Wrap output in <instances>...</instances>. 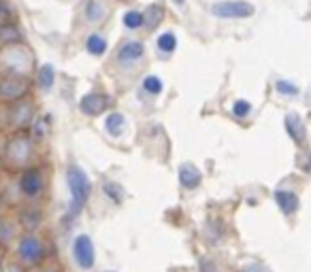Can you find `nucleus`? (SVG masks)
<instances>
[{"label": "nucleus", "mask_w": 311, "mask_h": 272, "mask_svg": "<svg viewBox=\"0 0 311 272\" xmlns=\"http://www.w3.org/2000/svg\"><path fill=\"white\" fill-rule=\"evenodd\" d=\"M66 183H68V192H70V206H68V219H75L77 215L86 206L92 185L88 175L83 173L79 166H68L66 170Z\"/></svg>", "instance_id": "obj_1"}, {"label": "nucleus", "mask_w": 311, "mask_h": 272, "mask_svg": "<svg viewBox=\"0 0 311 272\" xmlns=\"http://www.w3.org/2000/svg\"><path fill=\"white\" fill-rule=\"evenodd\" d=\"M211 13L220 19H245L256 13V7L245 0H226V3H216L211 7Z\"/></svg>", "instance_id": "obj_2"}, {"label": "nucleus", "mask_w": 311, "mask_h": 272, "mask_svg": "<svg viewBox=\"0 0 311 272\" xmlns=\"http://www.w3.org/2000/svg\"><path fill=\"white\" fill-rule=\"evenodd\" d=\"M17 253H20V260H22L24 264L36 266V264L43 262V257H45V245H43V242H41L36 236L26 234L24 238H20Z\"/></svg>", "instance_id": "obj_3"}, {"label": "nucleus", "mask_w": 311, "mask_h": 272, "mask_svg": "<svg viewBox=\"0 0 311 272\" xmlns=\"http://www.w3.org/2000/svg\"><path fill=\"white\" fill-rule=\"evenodd\" d=\"M73 257H75V262L81 270H90L96 262V249H94V242L90 236L86 234H81L75 238L73 242Z\"/></svg>", "instance_id": "obj_4"}, {"label": "nucleus", "mask_w": 311, "mask_h": 272, "mask_svg": "<svg viewBox=\"0 0 311 272\" xmlns=\"http://www.w3.org/2000/svg\"><path fill=\"white\" fill-rule=\"evenodd\" d=\"M45 187V181H43V173L38 168H26L22 177H20V190L24 196L28 198H36Z\"/></svg>", "instance_id": "obj_5"}, {"label": "nucleus", "mask_w": 311, "mask_h": 272, "mask_svg": "<svg viewBox=\"0 0 311 272\" xmlns=\"http://www.w3.org/2000/svg\"><path fill=\"white\" fill-rule=\"evenodd\" d=\"M7 155H9V160H11L13 164H26V162L32 157V142H30V138L15 136V138L9 142Z\"/></svg>", "instance_id": "obj_6"}, {"label": "nucleus", "mask_w": 311, "mask_h": 272, "mask_svg": "<svg viewBox=\"0 0 311 272\" xmlns=\"http://www.w3.org/2000/svg\"><path fill=\"white\" fill-rule=\"evenodd\" d=\"M28 92V81L22 77H5L0 79V98L3 100H20Z\"/></svg>", "instance_id": "obj_7"}, {"label": "nucleus", "mask_w": 311, "mask_h": 272, "mask_svg": "<svg viewBox=\"0 0 311 272\" xmlns=\"http://www.w3.org/2000/svg\"><path fill=\"white\" fill-rule=\"evenodd\" d=\"M109 107V98L105 94H98V92H92V94H86L81 98L79 102V109L83 115H101V113Z\"/></svg>", "instance_id": "obj_8"}, {"label": "nucleus", "mask_w": 311, "mask_h": 272, "mask_svg": "<svg viewBox=\"0 0 311 272\" xmlns=\"http://www.w3.org/2000/svg\"><path fill=\"white\" fill-rule=\"evenodd\" d=\"M9 117H11V123H13V125L24 128V125H28V123L34 119V109H32L30 102H26V100H20V102H15V107L11 109Z\"/></svg>", "instance_id": "obj_9"}, {"label": "nucleus", "mask_w": 311, "mask_h": 272, "mask_svg": "<svg viewBox=\"0 0 311 272\" xmlns=\"http://www.w3.org/2000/svg\"><path fill=\"white\" fill-rule=\"evenodd\" d=\"M284 123H286V132H288V136L296 142V145H303V142H305V136H307V130H305L303 119L296 115V113H288Z\"/></svg>", "instance_id": "obj_10"}, {"label": "nucleus", "mask_w": 311, "mask_h": 272, "mask_svg": "<svg viewBox=\"0 0 311 272\" xmlns=\"http://www.w3.org/2000/svg\"><path fill=\"white\" fill-rule=\"evenodd\" d=\"M201 181H203V175L194 164H181L179 166V183L186 190H196L201 185Z\"/></svg>", "instance_id": "obj_11"}, {"label": "nucleus", "mask_w": 311, "mask_h": 272, "mask_svg": "<svg viewBox=\"0 0 311 272\" xmlns=\"http://www.w3.org/2000/svg\"><path fill=\"white\" fill-rule=\"evenodd\" d=\"M273 200H275V204L279 206V211L284 215H292V213H296V208H299V196H296L294 192L277 190L273 194Z\"/></svg>", "instance_id": "obj_12"}, {"label": "nucleus", "mask_w": 311, "mask_h": 272, "mask_svg": "<svg viewBox=\"0 0 311 272\" xmlns=\"http://www.w3.org/2000/svg\"><path fill=\"white\" fill-rule=\"evenodd\" d=\"M143 51H145L143 43H139V40H128V43H124V45L120 47V51H118V60L124 62V64L137 62L141 55H143Z\"/></svg>", "instance_id": "obj_13"}, {"label": "nucleus", "mask_w": 311, "mask_h": 272, "mask_svg": "<svg viewBox=\"0 0 311 272\" xmlns=\"http://www.w3.org/2000/svg\"><path fill=\"white\" fill-rule=\"evenodd\" d=\"M22 38V32H20V28L17 26H13V24H0V43L3 45H13V43H20Z\"/></svg>", "instance_id": "obj_14"}, {"label": "nucleus", "mask_w": 311, "mask_h": 272, "mask_svg": "<svg viewBox=\"0 0 311 272\" xmlns=\"http://www.w3.org/2000/svg\"><path fill=\"white\" fill-rule=\"evenodd\" d=\"M86 49L92 53V55H103L105 51H107V40L98 34V32H94V34H90L88 38H86Z\"/></svg>", "instance_id": "obj_15"}, {"label": "nucleus", "mask_w": 311, "mask_h": 272, "mask_svg": "<svg viewBox=\"0 0 311 272\" xmlns=\"http://www.w3.org/2000/svg\"><path fill=\"white\" fill-rule=\"evenodd\" d=\"M53 81H55V70L51 64H45L43 68L38 70V85L43 92H49L53 88Z\"/></svg>", "instance_id": "obj_16"}, {"label": "nucleus", "mask_w": 311, "mask_h": 272, "mask_svg": "<svg viewBox=\"0 0 311 272\" xmlns=\"http://www.w3.org/2000/svg\"><path fill=\"white\" fill-rule=\"evenodd\" d=\"M105 13H107V9L98 3V0H88V5H86V17H88V22H92V24L101 22L105 17Z\"/></svg>", "instance_id": "obj_17"}, {"label": "nucleus", "mask_w": 311, "mask_h": 272, "mask_svg": "<svg viewBox=\"0 0 311 272\" xmlns=\"http://www.w3.org/2000/svg\"><path fill=\"white\" fill-rule=\"evenodd\" d=\"M105 128H107V132L111 136L122 134V130H124V115H120V113H111V115H107Z\"/></svg>", "instance_id": "obj_18"}, {"label": "nucleus", "mask_w": 311, "mask_h": 272, "mask_svg": "<svg viewBox=\"0 0 311 272\" xmlns=\"http://www.w3.org/2000/svg\"><path fill=\"white\" fill-rule=\"evenodd\" d=\"M122 22H124L126 28L137 30V28H141V26L145 24V15H143V13H139V11H128V13H126V15L122 17Z\"/></svg>", "instance_id": "obj_19"}, {"label": "nucleus", "mask_w": 311, "mask_h": 272, "mask_svg": "<svg viewBox=\"0 0 311 272\" xmlns=\"http://www.w3.org/2000/svg\"><path fill=\"white\" fill-rule=\"evenodd\" d=\"M38 223H41V213L36 208L22 213V225L26 227V230H34V227H38Z\"/></svg>", "instance_id": "obj_20"}, {"label": "nucleus", "mask_w": 311, "mask_h": 272, "mask_svg": "<svg viewBox=\"0 0 311 272\" xmlns=\"http://www.w3.org/2000/svg\"><path fill=\"white\" fill-rule=\"evenodd\" d=\"M175 47H177V36L173 32H164L158 36V49L160 51L171 53V51H175Z\"/></svg>", "instance_id": "obj_21"}, {"label": "nucleus", "mask_w": 311, "mask_h": 272, "mask_svg": "<svg viewBox=\"0 0 311 272\" xmlns=\"http://www.w3.org/2000/svg\"><path fill=\"white\" fill-rule=\"evenodd\" d=\"M13 238H15V225L11 221L0 219V245H9Z\"/></svg>", "instance_id": "obj_22"}, {"label": "nucleus", "mask_w": 311, "mask_h": 272, "mask_svg": "<svg viewBox=\"0 0 311 272\" xmlns=\"http://www.w3.org/2000/svg\"><path fill=\"white\" fill-rule=\"evenodd\" d=\"M143 90L151 96H158L162 92V79L160 77H156V75H149L143 79Z\"/></svg>", "instance_id": "obj_23"}, {"label": "nucleus", "mask_w": 311, "mask_h": 272, "mask_svg": "<svg viewBox=\"0 0 311 272\" xmlns=\"http://www.w3.org/2000/svg\"><path fill=\"white\" fill-rule=\"evenodd\" d=\"M145 15V24L149 26V28H153V26H158L160 22H162V17H164V11H162V7H149L147 9V13H143Z\"/></svg>", "instance_id": "obj_24"}, {"label": "nucleus", "mask_w": 311, "mask_h": 272, "mask_svg": "<svg viewBox=\"0 0 311 272\" xmlns=\"http://www.w3.org/2000/svg\"><path fill=\"white\" fill-rule=\"evenodd\" d=\"M103 192L113 200L115 204H122V200H124V192H122V187L120 185H115V183H105L103 185Z\"/></svg>", "instance_id": "obj_25"}, {"label": "nucleus", "mask_w": 311, "mask_h": 272, "mask_svg": "<svg viewBox=\"0 0 311 272\" xmlns=\"http://www.w3.org/2000/svg\"><path fill=\"white\" fill-rule=\"evenodd\" d=\"M249 113H251V104L247 102V100H237V102L232 104V115H235L237 119L247 117Z\"/></svg>", "instance_id": "obj_26"}, {"label": "nucleus", "mask_w": 311, "mask_h": 272, "mask_svg": "<svg viewBox=\"0 0 311 272\" xmlns=\"http://www.w3.org/2000/svg\"><path fill=\"white\" fill-rule=\"evenodd\" d=\"M275 90L279 94H284V96H296V94H299V88H296L294 83H290V81H277Z\"/></svg>", "instance_id": "obj_27"}, {"label": "nucleus", "mask_w": 311, "mask_h": 272, "mask_svg": "<svg viewBox=\"0 0 311 272\" xmlns=\"http://www.w3.org/2000/svg\"><path fill=\"white\" fill-rule=\"evenodd\" d=\"M199 266H201V272H220V268L216 266V262L213 260H207V257H203Z\"/></svg>", "instance_id": "obj_28"}, {"label": "nucleus", "mask_w": 311, "mask_h": 272, "mask_svg": "<svg viewBox=\"0 0 311 272\" xmlns=\"http://www.w3.org/2000/svg\"><path fill=\"white\" fill-rule=\"evenodd\" d=\"M11 17V7L7 0H0V24H5Z\"/></svg>", "instance_id": "obj_29"}, {"label": "nucleus", "mask_w": 311, "mask_h": 272, "mask_svg": "<svg viewBox=\"0 0 311 272\" xmlns=\"http://www.w3.org/2000/svg\"><path fill=\"white\" fill-rule=\"evenodd\" d=\"M0 272H24L20 264H7V266H0Z\"/></svg>", "instance_id": "obj_30"}, {"label": "nucleus", "mask_w": 311, "mask_h": 272, "mask_svg": "<svg viewBox=\"0 0 311 272\" xmlns=\"http://www.w3.org/2000/svg\"><path fill=\"white\" fill-rule=\"evenodd\" d=\"M245 272H268V270L258 264H249V266H245Z\"/></svg>", "instance_id": "obj_31"}, {"label": "nucleus", "mask_w": 311, "mask_h": 272, "mask_svg": "<svg viewBox=\"0 0 311 272\" xmlns=\"http://www.w3.org/2000/svg\"><path fill=\"white\" fill-rule=\"evenodd\" d=\"M173 3H175V5H179V7H181V5H183V3H186V0H173Z\"/></svg>", "instance_id": "obj_32"}, {"label": "nucleus", "mask_w": 311, "mask_h": 272, "mask_svg": "<svg viewBox=\"0 0 311 272\" xmlns=\"http://www.w3.org/2000/svg\"><path fill=\"white\" fill-rule=\"evenodd\" d=\"M45 272H58V270H53V268H49V270H45Z\"/></svg>", "instance_id": "obj_33"}, {"label": "nucleus", "mask_w": 311, "mask_h": 272, "mask_svg": "<svg viewBox=\"0 0 311 272\" xmlns=\"http://www.w3.org/2000/svg\"><path fill=\"white\" fill-rule=\"evenodd\" d=\"M0 266H3V257H0Z\"/></svg>", "instance_id": "obj_34"}, {"label": "nucleus", "mask_w": 311, "mask_h": 272, "mask_svg": "<svg viewBox=\"0 0 311 272\" xmlns=\"http://www.w3.org/2000/svg\"><path fill=\"white\" fill-rule=\"evenodd\" d=\"M107 272H115V270H107Z\"/></svg>", "instance_id": "obj_35"}]
</instances>
